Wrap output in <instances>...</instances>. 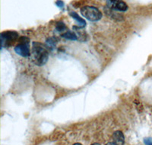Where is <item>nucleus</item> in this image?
<instances>
[{"instance_id":"obj_1","label":"nucleus","mask_w":152,"mask_h":145,"mask_svg":"<svg viewBox=\"0 0 152 145\" xmlns=\"http://www.w3.org/2000/svg\"><path fill=\"white\" fill-rule=\"evenodd\" d=\"M32 56L35 64L38 66H42L47 62L49 54L47 49L43 45L37 42H34L32 46Z\"/></svg>"},{"instance_id":"obj_2","label":"nucleus","mask_w":152,"mask_h":145,"mask_svg":"<svg viewBox=\"0 0 152 145\" xmlns=\"http://www.w3.org/2000/svg\"><path fill=\"white\" fill-rule=\"evenodd\" d=\"M81 14L91 21H97L102 18V12L94 6H84L81 9Z\"/></svg>"},{"instance_id":"obj_3","label":"nucleus","mask_w":152,"mask_h":145,"mask_svg":"<svg viewBox=\"0 0 152 145\" xmlns=\"http://www.w3.org/2000/svg\"><path fill=\"white\" fill-rule=\"evenodd\" d=\"M19 41L21 43L18 44L15 48V50L18 55L21 56L23 57H29L31 53H30L29 46H28V41L29 39L26 37H21L19 39Z\"/></svg>"},{"instance_id":"obj_4","label":"nucleus","mask_w":152,"mask_h":145,"mask_svg":"<svg viewBox=\"0 0 152 145\" xmlns=\"http://www.w3.org/2000/svg\"><path fill=\"white\" fill-rule=\"evenodd\" d=\"M18 38V34L16 31H4L1 34V43L2 47H9Z\"/></svg>"},{"instance_id":"obj_5","label":"nucleus","mask_w":152,"mask_h":145,"mask_svg":"<svg viewBox=\"0 0 152 145\" xmlns=\"http://www.w3.org/2000/svg\"><path fill=\"white\" fill-rule=\"evenodd\" d=\"M107 7L118 12H126L128 5L123 0H107Z\"/></svg>"},{"instance_id":"obj_6","label":"nucleus","mask_w":152,"mask_h":145,"mask_svg":"<svg viewBox=\"0 0 152 145\" xmlns=\"http://www.w3.org/2000/svg\"><path fill=\"white\" fill-rule=\"evenodd\" d=\"M113 140L116 145H123L125 143V137L120 131H115L113 135Z\"/></svg>"},{"instance_id":"obj_7","label":"nucleus","mask_w":152,"mask_h":145,"mask_svg":"<svg viewBox=\"0 0 152 145\" xmlns=\"http://www.w3.org/2000/svg\"><path fill=\"white\" fill-rule=\"evenodd\" d=\"M105 13L107 16H109L110 18H112L116 19V20H122L123 19V16L122 15H120L119 13H118V11L113 10V9H111L110 8L105 7Z\"/></svg>"},{"instance_id":"obj_8","label":"nucleus","mask_w":152,"mask_h":145,"mask_svg":"<svg viewBox=\"0 0 152 145\" xmlns=\"http://www.w3.org/2000/svg\"><path fill=\"white\" fill-rule=\"evenodd\" d=\"M69 15L71 16V17L72 18L76 20V21H77V23H78V28H85V26H86V21H85L82 18L80 17L75 12H69Z\"/></svg>"},{"instance_id":"obj_9","label":"nucleus","mask_w":152,"mask_h":145,"mask_svg":"<svg viewBox=\"0 0 152 145\" xmlns=\"http://www.w3.org/2000/svg\"><path fill=\"white\" fill-rule=\"evenodd\" d=\"M62 38H66V39H69V40H72V41L77 40V35H76V34L71 31H67L66 33L62 34Z\"/></svg>"},{"instance_id":"obj_10","label":"nucleus","mask_w":152,"mask_h":145,"mask_svg":"<svg viewBox=\"0 0 152 145\" xmlns=\"http://www.w3.org/2000/svg\"><path fill=\"white\" fill-rule=\"evenodd\" d=\"M56 28L58 31H63L66 29V26L64 22L62 21H58L56 24Z\"/></svg>"},{"instance_id":"obj_11","label":"nucleus","mask_w":152,"mask_h":145,"mask_svg":"<svg viewBox=\"0 0 152 145\" xmlns=\"http://www.w3.org/2000/svg\"><path fill=\"white\" fill-rule=\"evenodd\" d=\"M145 145H152V138H146L144 139Z\"/></svg>"},{"instance_id":"obj_12","label":"nucleus","mask_w":152,"mask_h":145,"mask_svg":"<svg viewBox=\"0 0 152 145\" xmlns=\"http://www.w3.org/2000/svg\"><path fill=\"white\" fill-rule=\"evenodd\" d=\"M56 5L58 6V7L62 8V9L63 8V6H64V2H62V1H61V0H58V1H56Z\"/></svg>"},{"instance_id":"obj_13","label":"nucleus","mask_w":152,"mask_h":145,"mask_svg":"<svg viewBox=\"0 0 152 145\" xmlns=\"http://www.w3.org/2000/svg\"><path fill=\"white\" fill-rule=\"evenodd\" d=\"M106 145H116V144L114 143V142H109V143H107Z\"/></svg>"},{"instance_id":"obj_14","label":"nucleus","mask_w":152,"mask_h":145,"mask_svg":"<svg viewBox=\"0 0 152 145\" xmlns=\"http://www.w3.org/2000/svg\"><path fill=\"white\" fill-rule=\"evenodd\" d=\"M73 145H82V144H79V143H75V144H74Z\"/></svg>"},{"instance_id":"obj_15","label":"nucleus","mask_w":152,"mask_h":145,"mask_svg":"<svg viewBox=\"0 0 152 145\" xmlns=\"http://www.w3.org/2000/svg\"><path fill=\"white\" fill-rule=\"evenodd\" d=\"M91 145H100V144H97V143H94V144H91Z\"/></svg>"}]
</instances>
